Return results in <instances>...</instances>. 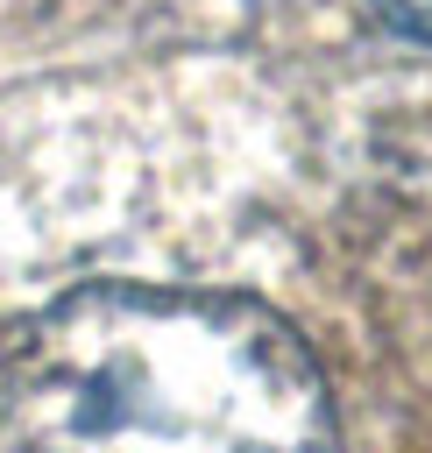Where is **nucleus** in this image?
I'll return each mask as SVG.
<instances>
[{
	"label": "nucleus",
	"instance_id": "nucleus-1",
	"mask_svg": "<svg viewBox=\"0 0 432 453\" xmlns=\"http://www.w3.org/2000/svg\"><path fill=\"white\" fill-rule=\"evenodd\" d=\"M0 453H340V425L283 311L85 283L7 340Z\"/></svg>",
	"mask_w": 432,
	"mask_h": 453
},
{
	"label": "nucleus",
	"instance_id": "nucleus-2",
	"mask_svg": "<svg viewBox=\"0 0 432 453\" xmlns=\"http://www.w3.org/2000/svg\"><path fill=\"white\" fill-rule=\"evenodd\" d=\"M397 35H411V42H425L432 50V0H368Z\"/></svg>",
	"mask_w": 432,
	"mask_h": 453
}]
</instances>
